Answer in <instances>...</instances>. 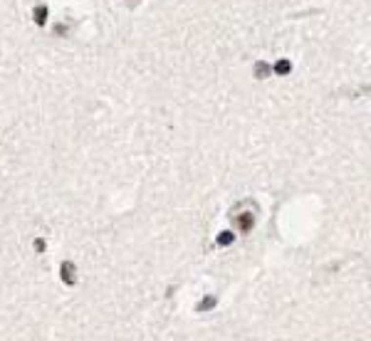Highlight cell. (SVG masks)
Masks as SVG:
<instances>
[{
  "mask_svg": "<svg viewBox=\"0 0 371 341\" xmlns=\"http://www.w3.org/2000/svg\"><path fill=\"white\" fill-rule=\"evenodd\" d=\"M252 225H255V215L252 213H243V215H238V227L243 233H250L252 230Z\"/></svg>",
  "mask_w": 371,
  "mask_h": 341,
  "instance_id": "obj_1",
  "label": "cell"
},
{
  "mask_svg": "<svg viewBox=\"0 0 371 341\" xmlns=\"http://www.w3.org/2000/svg\"><path fill=\"white\" fill-rule=\"evenodd\" d=\"M47 15H50V13H47V8H45V5H37V8L32 10V20H35V25H40V27H42V25L47 22Z\"/></svg>",
  "mask_w": 371,
  "mask_h": 341,
  "instance_id": "obj_2",
  "label": "cell"
},
{
  "mask_svg": "<svg viewBox=\"0 0 371 341\" xmlns=\"http://www.w3.org/2000/svg\"><path fill=\"white\" fill-rule=\"evenodd\" d=\"M289 69H292V64H289L287 60H280V62L275 64V74H289Z\"/></svg>",
  "mask_w": 371,
  "mask_h": 341,
  "instance_id": "obj_3",
  "label": "cell"
},
{
  "mask_svg": "<svg viewBox=\"0 0 371 341\" xmlns=\"http://www.w3.org/2000/svg\"><path fill=\"white\" fill-rule=\"evenodd\" d=\"M62 277H64L69 284L74 282V270H72V264H69V262H67V264H62Z\"/></svg>",
  "mask_w": 371,
  "mask_h": 341,
  "instance_id": "obj_4",
  "label": "cell"
},
{
  "mask_svg": "<svg viewBox=\"0 0 371 341\" xmlns=\"http://www.w3.org/2000/svg\"><path fill=\"white\" fill-rule=\"evenodd\" d=\"M233 242V233H220L218 235V245H230Z\"/></svg>",
  "mask_w": 371,
  "mask_h": 341,
  "instance_id": "obj_5",
  "label": "cell"
},
{
  "mask_svg": "<svg viewBox=\"0 0 371 341\" xmlns=\"http://www.w3.org/2000/svg\"><path fill=\"white\" fill-rule=\"evenodd\" d=\"M255 74H257V77H268L270 69H268L265 64H257V67H255Z\"/></svg>",
  "mask_w": 371,
  "mask_h": 341,
  "instance_id": "obj_6",
  "label": "cell"
}]
</instances>
